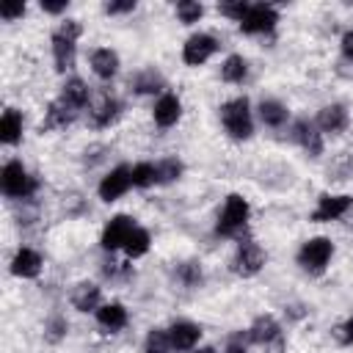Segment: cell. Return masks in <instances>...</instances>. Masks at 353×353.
Instances as JSON below:
<instances>
[{
    "label": "cell",
    "instance_id": "e0dca14e",
    "mask_svg": "<svg viewBox=\"0 0 353 353\" xmlns=\"http://www.w3.org/2000/svg\"><path fill=\"white\" fill-rule=\"evenodd\" d=\"M66 108H72L74 113L80 110V108H85L88 105V85L83 83V80H77V77H72V80H66L63 83V88H61V97H58Z\"/></svg>",
    "mask_w": 353,
    "mask_h": 353
},
{
    "label": "cell",
    "instance_id": "cb8c5ba5",
    "mask_svg": "<svg viewBox=\"0 0 353 353\" xmlns=\"http://www.w3.org/2000/svg\"><path fill=\"white\" fill-rule=\"evenodd\" d=\"M119 110H121V105L113 97H102V102L91 110V119H94L97 127H108V124H113L119 119Z\"/></svg>",
    "mask_w": 353,
    "mask_h": 353
},
{
    "label": "cell",
    "instance_id": "3957f363",
    "mask_svg": "<svg viewBox=\"0 0 353 353\" xmlns=\"http://www.w3.org/2000/svg\"><path fill=\"white\" fill-rule=\"evenodd\" d=\"M248 212H251V210H248V201H245L243 196L232 193V196L226 199V204H223L221 215H218V226H215V232H218V234H223V237L237 234V232L245 226Z\"/></svg>",
    "mask_w": 353,
    "mask_h": 353
},
{
    "label": "cell",
    "instance_id": "d590c367",
    "mask_svg": "<svg viewBox=\"0 0 353 353\" xmlns=\"http://www.w3.org/2000/svg\"><path fill=\"white\" fill-rule=\"evenodd\" d=\"M66 328H69V325H66V320H63V317H50V320H47V325H44V331H47V339H50V342H58V339L66 334Z\"/></svg>",
    "mask_w": 353,
    "mask_h": 353
},
{
    "label": "cell",
    "instance_id": "f546056e",
    "mask_svg": "<svg viewBox=\"0 0 353 353\" xmlns=\"http://www.w3.org/2000/svg\"><path fill=\"white\" fill-rule=\"evenodd\" d=\"M176 17H179V22L193 25L204 17V6L196 3V0H182V3H176Z\"/></svg>",
    "mask_w": 353,
    "mask_h": 353
},
{
    "label": "cell",
    "instance_id": "7c38bea8",
    "mask_svg": "<svg viewBox=\"0 0 353 353\" xmlns=\"http://www.w3.org/2000/svg\"><path fill=\"white\" fill-rule=\"evenodd\" d=\"M292 138L312 154V157H317L320 152H323V138H320V130H317V124H312V121H306V119H301V121H295V127H292Z\"/></svg>",
    "mask_w": 353,
    "mask_h": 353
},
{
    "label": "cell",
    "instance_id": "6da1fadb",
    "mask_svg": "<svg viewBox=\"0 0 353 353\" xmlns=\"http://www.w3.org/2000/svg\"><path fill=\"white\" fill-rule=\"evenodd\" d=\"M221 121H223V130L243 141L254 132V124H251V110H248V99L245 97H237V99H229L223 108H221Z\"/></svg>",
    "mask_w": 353,
    "mask_h": 353
},
{
    "label": "cell",
    "instance_id": "7bdbcfd3",
    "mask_svg": "<svg viewBox=\"0 0 353 353\" xmlns=\"http://www.w3.org/2000/svg\"><path fill=\"white\" fill-rule=\"evenodd\" d=\"M196 353H215V347H199Z\"/></svg>",
    "mask_w": 353,
    "mask_h": 353
},
{
    "label": "cell",
    "instance_id": "ba28073f",
    "mask_svg": "<svg viewBox=\"0 0 353 353\" xmlns=\"http://www.w3.org/2000/svg\"><path fill=\"white\" fill-rule=\"evenodd\" d=\"M132 229H135V218H130V215H116V218H110V223H108L105 232H102V248H105V251L124 248V243H127V237L132 234Z\"/></svg>",
    "mask_w": 353,
    "mask_h": 353
},
{
    "label": "cell",
    "instance_id": "603a6c76",
    "mask_svg": "<svg viewBox=\"0 0 353 353\" xmlns=\"http://www.w3.org/2000/svg\"><path fill=\"white\" fill-rule=\"evenodd\" d=\"M22 138V113L8 108L0 119V141L3 143H17Z\"/></svg>",
    "mask_w": 353,
    "mask_h": 353
},
{
    "label": "cell",
    "instance_id": "8d00e7d4",
    "mask_svg": "<svg viewBox=\"0 0 353 353\" xmlns=\"http://www.w3.org/2000/svg\"><path fill=\"white\" fill-rule=\"evenodd\" d=\"M22 14H25V3H3L0 6V17L8 19V22L17 19V17H22Z\"/></svg>",
    "mask_w": 353,
    "mask_h": 353
},
{
    "label": "cell",
    "instance_id": "f1b7e54d",
    "mask_svg": "<svg viewBox=\"0 0 353 353\" xmlns=\"http://www.w3.org/2000/svg\"><path fill=\"white\" fill-rule=\"evenodd\" d=\"M143 350L146 353H168V350H174L171 347V339H168V331L152 328L149 336H146V342H143Z\"/></svg>",
    "mask_w": 353,
    "mask_h": 353
},
{
    "label": "cell",
    "instance_id": "5bb4252c",
    "mask_svg": "<svg viewBox=\"0 0 353 353\" xmlns=\"http://www.w3.org/2000/svg\"><path fill=\"white\" fill-rule=\"evenodd\" d=\"M39 270H41V256H39L36 251L19 248V251L14 254V259H11V273H14V276H19V279H33V276H39Z\"/></svg>",
    "mask_w": 353,
    "mask_h": 353
},
{
    "label": "cell",
    "instance_id": "52a82bcc",
    "mask_svg": "<svg viewBox=\"0 0 353 353\" xmlns=\"http://www.w3.org/2000/svg\"><path fill=\"white\" fill-rule=\"evenodd\" d=\"M130 188H132V168L116 165V168L99 182V199H102V201H116V199L124 196Z\"/></svg>",
    "mask_w": 353,
    "mask_h": 353
},
{
    "label": "cell",
    "instance_id": "ffe728a7",
    "mask_svg": "<svg viewBox=\"0 0 353 353\" xmlns=\"http://www.w3.org/2000/svg\"><path fill=\"white\" fill-rule=\"evenodd\" d=\"M279 334H281V328H279V323H276L270 314L256 317L254 325L248 328V336H251V342H256V345H268V342L279 339Z\"/></svg>",
    "mask_w": 353,
    "mask_h": 353
},
{
    "label": "cell",
    "instance_id": "9c48e42d",
    "mask_svg": "<svg viewBox=\"0 0 353 353\" xmlns=\"http://www.w3.org/2000/svg\"><path fill=\"white\" fill-rule=\"evenodd\" d=\"M215 50H218V41H215L210 33H196V36H190V39L185 41L182 58H185V63L199 66V63H204Z\"/></svg>",
    "mask_w": 353,
    "mask_h": 353
},
{
    "label": "cell",
    "instance_id": "f35d334b",
    "mask_svg": "<svg viewBox=\"0 0 353 353\" xmlns=\"http://www.w3.org/2000/svg\"><path fill=\"white\" fill-rule=\"evenodd\" d=\"M135 8V3L132 0H121V3H105V11L108 14H127V11H132Z\"/></svg>",
    "mask_w": 353,
    "mask_h": 353
},
{
    "label": "cell",
    "instance_id": "83f0119b",
    "mask_svg": "<svg viewBox=\"0 0 353 353\" xmlns=\"http://www.w3.org/2000/svg\"><path fill=\"white\" fill-rule=\"evenodd\" d=\"M245 72H248V63H245L243 55H229V58L223 61V66H221V77H223L226 83H243Z\"/></svg>",
    "mask_w": 353,
    "mask_h": 353
},
{
    "label": "cell",
    "instance_id": "4fadbf2b",
    "mask_svg": "<svg viewBox=\"0 0 353 353\" xmlns=\"http://www.w3.org/2000/svg\"><path fill=\"white\" fill-rule=\"evenodd\" d=\"M182 116V102L174 97V94H163L157 102H154V121L160 127H174Z\"/></svg>",
    "mask_w": 353,
    "mask_h": 353
},
{
    "label": "cell",
    "instance_id": "8fae6325",
    "mask_svg": "<svg viewBox=\"0 0 353 353\" xmlns=\"http://www.w3.org/2000/svg\"><path fill=\"white\" fill-rule=\"evenodd\" d=\"M168 339H171V347H174V350H190V347H196V342L201 339V328H199L196 323L182 320V323H174V325L168 328Z\"/></svg>",
    "mask_w": 353,
    "mask_h": 353
},
{
    "label": "cell",
    "instance_id": "1f68e13d",
    "mask_svg": "<svg viewBox=\"0 0 353 353\" xmlns=\"http://www.w3.org/2000/svg\"><path fill=\"white\" fill-rule=\"evenodd\" d=\"M157 182V168L152 163H138L132 165V185L135 188H149Z\"/></svg>",
    "mask_w": 353,
    "mask_h": 353
},
{
    "label": "cell",
    "instance_id": "277c9868",
    "mask_svg": "<svg viewBox=\"0 0 353 353\" xmlns=\"http://www.w3.org/2000/svg\"><path fill=\"white\" fill-rule=\"evenodd\" d=\"M331 254H334V245H331L328 237H312V240H306L301 245L298 265L303 270H309V273H323L325 265H328V259H331Z\"/></svg>",
    "mask_w": 353,
    "mask_h": 353
},
{
    "label": "cell",
    "instance_id": "836d02e7",
    "mask_svg": "<svg viewBox=\"0 0 353 353\" xmlns=\"http://www.w3.org/2000/svg\"><path fill=\"white\" fill-rule=\"evenodd\" d=\"M248 3L245 0H234V3H221L218 6V11L223 14V17H232V19H237V22H243V17L248 14Z\"/></svg>",
    "mask_w": 353,
    "mask_h": 353
},
{
    "label": "cell",
    "instance_id": "30bf717a",
    "mask_svg": "<svg viewBox=\"0 0 353 353\" xmlns=\"http://www.w3.org/2000/svg\"><path fill=\"white\" fill-rule=\"evenodd\" d=\"M353 207V196H320L314 212H312V221L323 223V221H336L342 218L347 210Z\"/></svg>",
    "mask_w": 353,
    "mask_h": 353
},
{
    "label": "cell",
    "instance_id": "7a4b0ae2",
    "mask_svg": "<svg viewBox=\"0 0 353 353\" xmlns=\"http://www.w3.org/2000/svg\"><path fill=\"white\" fill-rule=\"evenodd\" d=\"M0 188L8 199H28L33 190H36V179L25 171V165L19 160H11L3 165V174H0Z\"/></svg>",
    "mask_w": 353,
    "mask_h": 353
},
{
    "label": "cell",
    "instance_id": "e575fe53",
    "mask_svg": "<svg viewBox=\"0 0 353 353\" xmlns=\"http://www.w3.org/2000/svg\"><path fill=\"white\" fill-rule=\"evenodd\" d=\"M248 342H251L248 331H234V334L226 339V353H245V350H248Z\"/></svg>",
    "mask_w": 353,
    "mask_h": 353
},
{
    "label": "cell",
    "instance_id": "b9f144b4",
    "mask_svg": "<svg viewBox=\"0 0 353 353\" xmlns=\"http://www.w3.org/2000/svg\"><path fill=\"white\" fill-rule=\"evenodd\" d=\"M342 52H345L347 58H353V30H347V33L342 36Z\"/></svg>",
    "mask_w": 353,
    "mask_h": 353
},
{
    "label": "cell",
    "instance_id": "44dd1931",
    "mask_svg": "<svg viewBox=\"0 0 353 353\" xmlns=\"http://www.w3.org/2000/svg\"><path fill=\"white\" fill-rule=\"evenodd\" d=\"M97 323L108 331H119L127 325V309L121 303H105L97 309Z\"/></svg>",
    "mask_w": 353,
    "mask_h": 353
},
{
    "label": "cell",
    "instance_id": "4316f807",
    "mask_svg": "<svg viewBox=\"0 0 353 353\" xmlns=\"http://www.w3.org/2000/svg\"><path fill=\"white\" fill-rule=\"evenodd\" d=\"M132 91L138 94H154V91H163V77L154 72V69H143L141 74L132 77Z\"/></svg>",
    "mask_w": 353,
    "mask_h": 353
},
{
    "label": "cell",
    "instance_id": "9a60e30c",
    "mask_svg": "<svg viewBox=\"0 0 353 353\" xmlns=\"http://www.w3.org/2000/svg\"><path fill=\"white\" fill-rule=\"evenodd\" d=\"M52 58H55V69L66 72L74 66V39L63 36V33H52Z\"/></svg>",
    "mask_w": 353,
    "mask_h": 353
},
{
    "label": "cell",
    "instance_id": "d6986e66",
    "mask_svg": "<svg viewBox=\"0 0 353 353\" xmlns=\"http://www.w3.org/2000/svg\"><path fill=\"white\" fill-rule=\"evenodd\" d=\"M99 298H102V292H99V287L91 284V281L77 284L74 292H72V303H74V309H80V312H94V309H99Z\"/></svg>",
    "mask_w": 353,
    "mask_h": 353
},
{
    "label": "cell",
    "instance_id": "4dcf8cb0",
    "mask_svg": "<svg viewBox=\"0 0 353 353\" xmlns=\"http://www.w3.org/2000/svg\"><path fill=\"white\" fill-rule=\"evenodd\" d=\"M154 168H157V182H174L182 176V163L176 157H165Z\"/></svg>",
    "mask_w": 353,
    "mask_h": 353
},
{
    "label": "cell",
    "instance_id": "8992f818",
    "mask_svg": "<svg viewBox=\"0 0 353 353\" xmlns=\"http://www.w3.org/2000/svg\"><path fill=\"white\" fill-rule=\"evenodd\" d=\"M276 22H279L276 8L268 6V3H256V6H251L248 14L243 17L240 30H243V33H251V36H254V33H270V30L276 28Z\"/></svg>",
    "mask_w": 353,
    "mask_h": 353
},
{
    "label": "cell",
    "instance_id": "5b68a950",
    "mask_svg": "<svg viewBox=\"0 0 353 353\" xmlns=\"http://www.w3.org/2000/svg\"><path fill=\"white\" fill-rule=\"evenodd\" d=\"M262 265H265V251L259 248V243L243 240V243L237 245L234 259H232V270H234L237 276L248 279V276H256V273L262 270Z\"/></svg>",
    "mask_w": 353,
    "mask_h": 353
},
{
    "label": "cell",
    "instance_id": "d4e9b609",
    "mask_svg": "<svg viewBox=\"0 0 353 353\" xmlns=\"http://www.w3.org/2000/svg\"><path fill=\"white\" fill-rule=\"evenodd\" d=\"M259 119L268 124V127H281L287 121V108L276 99H262L259 102Z\"/></svg>",
    "mask_w": 353,
    "mask_h": 353
},
{
    "label": "cell",
    "instance_id": "74e56055",
    "mask_svg": "<svg viewBox=\"0 0 353 353\" xmlns=\"http://www.w3.org/2000/svg\"><path fill=\"white\" fill-rule=\"evenodd\" d=\"M80 30H83V28H80V22H77V19H66V22L58 28V33H63V36H69V39H74V41H77Z\"/></svg>",
    "mask_w": 353,
    "mask_h": 353
},
{
    "label": "cell",
    "instance_id": "d6a6232c",
    "mask_svg": "<svg viewBox=\"0 0 353 353\" xmlns=\"http://www.w3.org/2000/svg\"><path fill=\"white\" fill-rule=\"evenodd\" d=\"M176 276H179V281L185 287H199L201 284V268L196 262H182L179 270H176Z\"/></svg>",
    "mask_w": 353,
    "mask_h": 353
},
{
    "label": "cell",
    "instance_id": "60d3db41",
    "mask_svg": "<svg viewBox=\"0 0 353 353\" xmlns=\"http://www.w3.org/2000/svg\"><path fill=\"white\" fill-rule=\"evenodd\" d=\"M41 8H44L47 14H61V11H66V0H61V3H47V0H41Z\"/></svg>",
    "mask_w": 353,
    "mask_h": 353
},
{
    "label": "cell",
    "instance_id": "7402d4cb",
    "mask_svg": "<svg viewBox=\"0 0 353 353\" xmlns=\"http://www.w3.org/2000/svg\"><path fill=\"white\" fill-rule=\"evenodd\" d=\"M72 119H74V110H72V108H66L61 99H55V102H50V108H47V113H44L41 132H44V130L66 127V124H72Z\"/></svg>",
    "mask_w": 353,
    "mask_h": 353
},
{
    "label": "cell",
    "instance_id": "ac0fdd59",
    "mask_svg": "<svg viewBox=\"0 0 353 353\" xmlns=\"http://www.w3.org/2000/svg\"><path fill=\"white\" fill-rule=\"evenodd\" d=\"M347 127V110L342 105H325L317 116V130L323 132H342Z\"/></svg>",
    "mask_w": 353,
    "mask_h": 353
},
{
    "label": "cell",
    "instance_id": "484cf974",
    "mask_svg": "<svg viewBox=\"0 0 353 353\" xmlns=\"http://www.w3.org/2000/svg\"><path fill=\"white\" fill-rule=\"evenodd\" d=\"M149 243H152L149 232H146V229H141V226H135V229H132V234H130V237H127V243H124V254H127L130 259H138V256H143V254L149 251Z\"/></svg>",
    "mask_w": 353,
    "mask_h": 353
},
{
    "label": "cell",
    "instance_id": "2e32d148",
    "mask_svg": "<svg viewBox=\"0 0 353 353\" xmlns=\"http://www.w3.org/2000/svg\"><path fill=\"white\" fill-rule=\"evenodd\" d=\"M91 69L97 77L102 80H110L116 72H119V55L110 50V47H97L91 52Z\"/></svg>",
    "mask_w": 353,
    "mask_h": 353
},
{
    "label": "cell",
    "instance_id": "ab89813d",
    "mask_svg": "<svg viewBox=\"0 0 353 353\" xmlns=\"http://www.w3.org/2000/svg\"><path fill=\"white\" fill-rule=\"evenodd\" d=\"M339 331H342V334H339V336H342V342H345V345H353V317H347V320H345V325H342Z\"/></svg>",
    "mask_w": 353,
    "mask_h": 353
}]
</instances>
